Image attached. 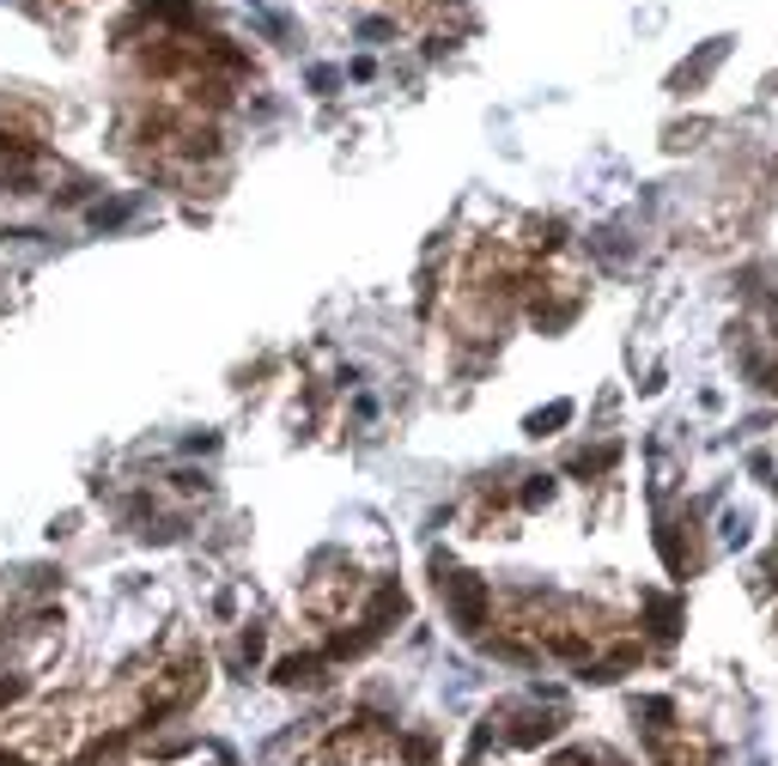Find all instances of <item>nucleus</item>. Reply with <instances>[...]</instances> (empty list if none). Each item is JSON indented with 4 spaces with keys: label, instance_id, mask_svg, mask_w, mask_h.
Segmentation results:
<instances>
[{
    "label": "nucleus",
    "instance_id": "f257e3e1",
    "mask_svg": "<svg viewBox=\"0 0 778 766\" xmlns=\"http://www.w3.org/2000/svg\"><path fill=\"white\" fill-rule=\"evenodd\" d=\"M128 219V201H116V207H92V226H123Z\"/></svg>",
    "mask_w": 778,
    "mask_h": 766
}]
</instances>
